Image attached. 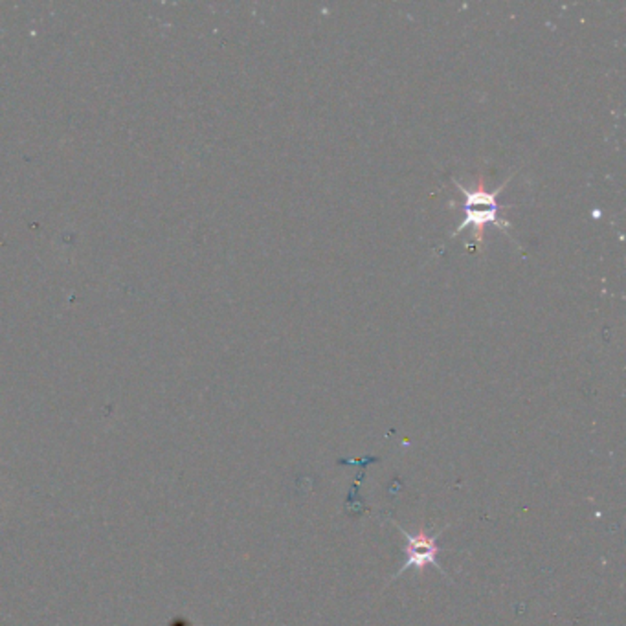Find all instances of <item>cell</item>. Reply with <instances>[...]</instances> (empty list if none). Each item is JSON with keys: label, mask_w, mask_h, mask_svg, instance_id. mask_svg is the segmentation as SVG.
Returning <instances> with one entry per match:
<instances>
[{"label": "cell", "mask_w": 626, "mask_h": 626, "mask_svg": "<svg viewBox=\"0 0 626 626\" xmlns=\"http://www.w3.org/2000/svg\"><path fill=\"white\" fill-rule=\"evenodd\" d=\"M406 542H408V557H406L404 568L400 569V573L410 568H424L427 564L436 562L437 557V546L436 540L430 537H424V535H408L404 533Z\"/></svg>", "instance_id": "6da1fadb"}]
</instances>
